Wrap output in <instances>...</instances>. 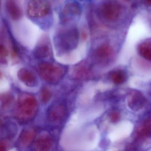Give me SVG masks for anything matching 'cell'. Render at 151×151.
I'll use <instances>...</instances> for the list:
<instances>
[{
	"label": "cell",
	"instance_id": "cell-5",
	"mask_svg": "<svg viewBox=\"0 0 151 151\" xmlns=\"http://www.w3.org/2000/svg\"><path fill=\"white\" fill-rule=\"evenodd\" d=\"M136 139L138 141L151 139V116L146 118L138 126L136 131Z\"/></svg>",
	"mask_w": 151,
	"mask_h": 151
},
{
	"label": "cell",
	"instance_id": "cell-10",
	"mask_svg": "<svg viewBox=\"0 0 151 151\" xmlns=\"http://www.w3.org/2000/svg\"><path fill=\"white\" fill-rule=\"evenodd\" d=\"M34 137V133L31 130H25L20 134L19 138V144L21 146L28 145L32 142Z\"/></svg>",
	"mask_w": 151,
	"mask_h": 151
},
{
	"label": "cell",
	"instance_id": "cell-12",
	"mask_svg": "<svg viewBox=\"0 0 151 151\" xmlns=\"http://www.w3.org/2000/svg\"><path fill=\"white\" fill-rule=\"evenodd\" d=\"M9 55V51L7 48L2 45L0 44V57L4 58L7 56Z\"/></svg>",
	"mask_w": 151,
	"mask_h": 151
},
{
	"label": "cell",
	"instance_id": "cell-4",
	"mask_svg": "<svg viewBox=\"0 0 151 151\" xmlns=\"http://www.w3.org/2000/svg\"><path fill=\"white\" fill-rule=\"evenodd\" d=\"M127 103L130 110L137 112L145 106L147 99L142 92L137 90H133L128 95Z\"/></svg>",
	"mask_w": 151,
	"mask_h": 151
},
{
	"label": "cell",
	"instance_id": "cell-14",
	"mask_svg": "<svg viewBox=\"0 0 151 151\" xmlns=\"http://www.w3.org/2000/svg\"><path fill=\"white\" fill-rule=\"evenodd\" d=\"M47 90H46V89L43 90H42V98L43 101H48L49 98L50 97V94Z\"/></svg>",
	"mask_w": 151,
	"mask_h": 151
},
{
	"label": "cell",
	"instance_id": "cell-18",
	"mask_svg": "<svg viewBox=\"0 0 151 151\" xmlns=\"http://www.w3.org/2000/svg\"><path fill=\"white\" fill-rule=\"evenodd\" d=\"M1 124H2L1 120V119H0V126H1Z\"/></svg>",
	"mask_w": 151,
	"mask_h": 151
},
{
	"label": "cell",
	"instance_id": "cell-8",
	"mask_svg": "<svg viewBox=\"0 0 151 151\" xmlns=\"http://www.w3.org/2000/svg\"><path fill=\"white\" fill-rule=\"evenodd\" d=\"M6 9L11 18L14 20H18L22 17V10L15 1H9L7 2Z\"/></svg>",
	"mask_w": 151,
	"mask_h": 151
},
{
	"label": "cell",
	"instance_id": "cell-16",
	"mask_svg": "<svg viewBox=\"0 0 151 151\" xmlns=\"http://www.w3.org/2000/svg\"><path fill=\"white\" fill-rule=\"evenodd\" d=\"M144 3L147 7H151V0H144Z\"/></svg>",
	"mask_w": 151,
	"mask_h": 151
},
{
	"label": "cell",
	"instance_id": "cell-15",
	"mask_svg": "<svg viewBox=\"0 0 151 151\" xmlns=\"http://www.w3.org/2000/svg\"><path fill=\"white\" fill-rule=\"evenodd\" d=\"M6 150V145L4 142L0 141V151H4Z\"/></svg>",
	"mask_w": 151,
	"mask_h": 151
},
{
	"label": "cell",
	"instance_id": "cell-17",
	"mask_svg": "<svg viewBox=\"0 0 151 151\" xmlns=\"http://www.w3.org/2000/svg\"><path fill=\"white\" fill-rule=\"evenodd\" d=\"M149 95H150V96L151 97V83L150 85V88H149Z\"/></svg>",
	"mask_w": 151,
	"mask_h": 151
},
{
	"label": "cell",
	"instance_id": "cell-6",
	"mask_svg": "<svg viewBox=\"0 0 151 151\" xmlns=\"http://www.w3.org/2000/svg\"><path fill=\"white\" fill-rule=\"evenodd\" d=\"M137 51L142 58L151 62V37L139 43L137 46Z\"/></svg>",
	"mask_w": 151,
	"mask_h": 151
},
{
	"label": "cell",
	"instance_id": "cell-7",
	"mask_svg": "<svg viewBox=\"0 0 151 151\" xmlns=\"http://www.w3.org/2000/svg\"><path fill=\"white\" fill-rule=\"evenodd\" d=\"M17 75L19 79L27 86L33 87L36 84L35 76L25 68L20 69L18 72Z\"/></svg>",
	"mask_w": 151,
	"mask_h": 151
},
{
	"label": "cell",
	"instance_id": "cell-1",
	"mask_svg": "<svg viewBox=\"0 0 151 151\" xmlns=\"http://www.w3.org/2000/svg\"><path fill=\"white\" fill-rule=\"evenodd\" d=\"M37 102L32 96H24L19 99L16 112V117L21 121L32 118L36 113Z\"/></svg>",
	"mask_w": 151,
	"mask_h": 151
},
{
	"label": "cell",
	"instance_id": "cell-2",
	"mask_svg": "<svg viewBox=\"0 0 151 151\" xmlns=\"http://www.w3.org/2000/svg\"><path fill=\"white\" fill-rule=\"evenodd\" d=\"M123 8L117 0H108L100 8V14L106 21L116 22L122 15Z\"/></svg>",
	"mask_w": 151,
	"mask_h": 151
},
{
	"label": "cell",
	"instance_id": "cell-3",
	"mask_svg": "<svg viewBox=\"0 0 151 151\" xmlns=\"http://www.w3.org/2000/svg\"><path fill=\"white\" fill-rule=\"evenodd\" d=\"M48 3L45 0H31L27 5L28 15L32 17H41L49 12Z\"/></svg>",
	"mask_w": 151,
	"mask_h": 151
},
{
	"label": "cell",
	"instance_id": "cell-11",
	"mask_svg": "<svg viewBox=\"0 0 151 151\" xmlns=\"http://www.w3.org/2000/svg\"><path fill=\"white\" fill-rule=\"evenodd\" d=\"M112 54L111 48L106 44L100 47L96 51V56L99 59L106 58Z\"/></svg>",
	"mask_w": 151,
	"mask_h": 151
},
{
	"label": "cell",
	"instance_id": "cell-13",
	"mask_svg": "<svg viewBox=\"0 0 151 151\" xmlns=\"http://www.w3.org/2000/svg\"><path fill=\"white\" fill-rule=\"evenodd\" d=\"M120 113L118 111L113 112L111 115V119L113 122H115L118 121L120 119Z\"/></svg>",
	"mask_w": 151,
	"mask_h": 151
},
{
	"label": "cell",
	"instance_id": "cell-9",
	"mask_svg": "<svg viewBox=\"0 0 151 151\" xmlns=\"http://www.w3.org/2000/svg\"><path fill=\"white\" fill-rule=\"evenodd\" d=\"M110 77L112 81L115 84H122L127 79V74L124 70H116L112 71L110 73Z\"/></svg>",
	"mask_w": 151,
	"mask_h": 151
}]
</instances>
